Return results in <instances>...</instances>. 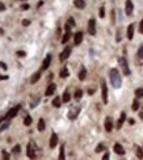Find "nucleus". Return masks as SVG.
<instances>
[{"mask_svg": "<svg viewBox=\"0 0 143 160\" xmlns=\"http://www.w3.org/2000/svg\"><path fill=\"white\" fill-rule=\"evenodd\" d=\"M109 76H110V83L114 88H119L122 84V79H121V75H119V71L117 68H112L109 71Z\"/></svg>", "mask_w": 143, "mask_h": 160, "instance_id": "1", "label": "nucleus"}, {"mask_svg": "<svg viewBox=\"0 0 143 160\" xmlns=\"http://www.w3.org/2000/svg\"><path fill=\"white\" fill-rule=\"evenodd\" d=\"M118 63H119V66H121V68H122V71H123V75L125 76H129L130 75V68H129V64H127V60H126V58H119L118 59Z\"/></svg>", "mask_w": 143, "mask_h": 160, "instance_id": "2", "label": "nucleus"}, {"mask_svg": "<svg viewBox=\"0 0 143 160\" xmlns=\"http://www.w3.org/2000/svg\"><path fill=\"white\" fill-rule=\"evenodd\" d=\"M101 93H102V102L108 104V87L104 79L101 80Z\"/></svg>", "mask_w": 143, "mask_h": 160, "instance_id": "3", "label": "nucleus"}, {"mask_svg": "<svg viewBox=\"0 0 143 160\" xmlns=\"http://www.w3.org/2000/svg\"><path fill=\"white\" fill-rule=\"evenodd\" d=\"M20 108H21V105H17V106H14V108H12L8 113L5 114V119H12V118H14V117L17 116Z\"/></svg>", "mask_w": 143, "mask_h": 160, "instance_id": "4", "label": "nucleus"}, {"mask_svg": "<svg viewBox=\"0 0 143 160\" xmlns=\"http://www.w3.org/2000/svg\"><path fill=\"white\" fill-rule=\"evenodd\" d=\"M79 113H80V108H79V106H72V108L70 109V112H68V114H67V116H68L70 119H75V118L79 116Z\"/></svg>", "mask_w": 143, "mask_h": 160, "instance_id": "5", "label": "nucleus"}, {"mask_svg": "<svg viewBox=\"0 0 143 160\" xmlns=\"http://www.w3.org/2000/svg\"><path fill=\"white\" fill-rule=\"evenodd\" d=\"M88 33L91 35H96V20L91 19L88 21Z\"/></svg>", "mask_w": 143, "mask_h": 160, "instance_id": "6", "label": "nucleus"}, {"mask_svg": "<svg viewBox=\"0 0 143 160\" xmlns=\"http://www.w3.org/2000/svg\"><path fill=\"white\" fill-rule=\"evenodd\" d=\"M26 155L30 160H34L35 159V150L33 147L32 143H28V150H26Z\"/></svg>", "mask_w": 143, "mask_h": 160, "instance_id": "7", "label": "nucleus"}, {"mask_svg": "<svg viewBox=\"0 0 143 160\" xmlns=\"http://www.w3.org/2000/svg\"><path fill=\"white\" fill-rule=\"evenodd\" d=\"M71 51H72V49H71V46H67L62 52H61V57H59V59H61V62H64V60L70 57V54H71Z\"/></svg>", "mask_w": 143, "mask_h": 160, "instance_id": "8", "label": "nucleus"}, {"mask_svg": "<svg viewBox=\"0 0 143 160\" xmlns=\"http://www.w3.org/2000/svg\"><path fill=\"white\" fill-rule=\"evenodd\" d=\"M125 12L127 16H131L133 12H134V5L131 0H126V5H125Z\"/></svg>", "mask_w": 143, "mask_h": 160, "instance_id": "9", "label": "nucleus"}, {"mask_svg": "<svg viewBox=\"0 0 143 160\" xmlns=\"http://www.w3.org/2000/svg\"><path fill=\"white\" fill-rule=\"evenodd\" d=\"M50 63H51V55H50V54H47V55H46V58H45V59H43V62H42L41 71L47 70V68H49V66H50Z\"/></svg>", "mask_w": 143, "mask_h": 160, "instance_id": "10", "label": "nucleus"}, {"mask_svg": "<svg viewBox=\"0 0 143 160\" xmlns=\"http://www.w3.org/2000/svg\"><path fill=\"white\" fill-rule=\"evenodd\" d=\"M105 130H106L108 133H110L113 130V119H112V117H106V119H105Z\"/></svg>", "mask_w": 143, "mask_h": 160, "instance_id": "11", "label": "nucleus"}, {"mask_svg": "<svg viewBox=\"0 0 143 160\" xmlns=\"http://www.w3.org/2000/svg\"><path fill=\"white\" fill-rule=\"evenodd\" d=\"M57 144H58V135L55 133H52L50 138V148H55Z\"/></svg>", "mask_w": 143, "mask_h": 160, "instance_id": "12", "label": "nucleus"}, {"mask_svg": "<svg viewBox=\"0 0 143 160\" xmlns=\"http://www.w3.org/2000/svg\"><path fill=\"white\" fill-rule=\"evenodd\" d=\"M134 29H135V25L134 24H130L129 26H127V40H133L134 37Z\"/></svg>", "mask_w": 143, "mask_h": 160, "instance_id": "13", "label": "nucleus"}, {"mask_svg": "<svg viewBox=\"0 0 143 160\" xmlns=\"http://www.w3.org/2000/svg\"><path fill=\"white\" fill-rule=\"evenodd\" d=\"M81 41H83V33L81 32H78V33H75V35H74V42H75V45H80L81 43Z\"/></svg>", "mask_w": 143, "mask_h": 160, "instance_id": "14", "label": "nucleus"}, {"mask_svg": "<svg viewBox=\"0 0 143 160\" xmlns=\"http://www.w3.org/2000/svg\"><path fill=\"white\" fill-rule=\"evenodd\" d=\"M55 91H57V85L55 84H50L47 87V89H46V92H45V95L46 96H52L55 93Z\"/></svg>", "mask_w": 143, "mask_h": 160, "instance_id": "15", "label": "nucleus"}, {"mask_svg": "<svg viewBox=\"0 0 143 160\" xmlns=\"http://www.w3.org/2000/svg\"><path fill=\"white\" fill-rule=\"evenodd\" d=\"M125 119H126V113L122 112V113H121V116H119V118H118V122H117V129H118V130L122 127V125H123V122H125Z\"/></svg>", "mask_w": 143, "mask_h": 160, "instance_id": "16", "label": "nucleus"}, {"mask_svg": "<svg viewBox=\"0 0 143 160\" xmlns=\"http://www.w3.org/2000/svg\"><path fill=\"white\" fill-rule=\"evenodd\" d=\"M114 152H116V154H118V155H123L125 154V150H123V147L119 143H116L114 144Z\"/></svg>", "mask_w": 143, "mask_h": 160, "instance_id": "17", "label": "nucleus"}, {"mask_svg": "<svg viewBox=\"0 0 143 160\" xmlns=\"http://www.w3.org/2000/svg\"><path fill=\"white\" fill-rule=\"evenodd\" d=\"M79 80L80 81H83V80H85V78H87V70H85V67H81L80 68V72H79Z\"/></svg>", "mask_w": 143, "mask_h": 160, "instance_id": "18", "label": "nucleus"}, {"mask_svg": "<svg viewBox=\"0 0 143 160\" xmlns=\"http://www.w3.org/2000/svg\"><path fill=\"white\" fill-rule=\"evenodd\" d=\"M74 4L76 8L79 9H83V8H85V2L84 0H74Z\"/></svg>", "mask_w": 143, "mask_h": 160, "instance_id": "19", "label": "nucleus"}, {"mask_svg": "<svg viewBox=\"0 0 143 160\" xmlns=\"http://www.w3.org/2000/svg\"><path fill=\"white\" fill-rule=\"evenodd\" d=\"M61 105H62V98L61 97H54V100H52V106L54 108H61Z\"/></svg>", "mask_w": 143, "mask_h": 160, "instance_id": "20", "label": "nucleus"}, {"mask_svg": "<svg viewBox=\"0 0 143 160\" xmlns=\"http://www.w3.org/2000/svg\"><path fill=\"white\" fill-rule=\"evenodd\" d=\"M41 72H42V71L40 70V71H37L35 74H33V76H32V80H30V81H32V84H34V83H37V81L40 80V78H41Z\"/></svg>", "mask_w": 143, "mask_h": 160, "instance_id": "21", "label": "nucleus"}, {"mask_svg": "<svg viewBox=\"0 0 143 160\" xmlns=\"http://www.w3.org/2000/svg\"><path fill=\"white\" fill-rule=\"evenodd\" d=\"M68 75H70V72H68V70H67V67H63L62 70H61L59 76H61L62 79H66V78H68Z\"/></svg>", "mask_w": 143, "mask_h": 160, "instance_id": "22", "label": "nucleus"}, {"mask_svg": "<svg viewBox=\"0 0 143 160\" xmlns=\"http://www.w3.org/2000/svg\"><path fill=\"white\" fill-rule=\"evenodd\" d=\"M70 38H71V32H66V33H64V35L62 37V43H63V45H64V43H67Z\"/></svg>", "mask_w": 143, "mask_h": 160, "instance_id": "23", "label": "nucleus"}, {"mask_svg": "<svg viewBox=\"0 0 143 160\" xmlns=\"http://www.w3.org/2000/svg\"><path fill=\"white\" fill-rule=\"evenodd\" d=\"M70 98H71V96H70V93H68V91H64V93H63V96H62V102H68Z\"/></svg>", "mask_w": 143, "mask_h": 160, "instance_id": "24", "label": "nucleus"}, {"mask_svg": "<svg viewBox=\"0 0 143 160\" xmlns=\"http://www.w3.org/2000/svg\"><path fill=\"white\" fill-rule=\"evenodd\" d=\"M59 160H66V155H64V144L61 146V151H59Z\"/></svg>", "mask_w": 143, "mask_h": 160, "instance_id": "25", "label": "nucleus"}, {"mask_svg": "<svg viewBox=\"0 0 143 160\" xmlns=\"http://www.w3.org/2000/svg\"><path fill=\"white\" fill-rule=\"evenodd\" d=\"M37 129H38V131H43L45 130V121H43V118H41L38 121V126H37Z\"/></svg>", "mask_w": 143, "mask_h": 160, "instance_id": "26", "label": "nucleus"}, {"mask_svg": "<svg viewBox=\"0 0 143 160\" xmlns=\"http://www.w3.org/2000/svg\"><path fill=\"white\" fill-rule=\"evenodd\" d=\"M40 100H41V98H40L38 96H37V97H34V100H32V102H30V108H32V109H33V108H35V106L38 105Z\"/></svg>", "mask_w": 143, "mask_h": 160, "instance_id": "27", "label": "nucleus"}, {"mask_svg": "<svg viewBox=\"0 0 143 160\" xmlns=\"http://www.w3.org/2000/svg\"><path fill=\"white\" fill-rule=\"evenodd\" d=\"M135 97H137V98H142L143 97V88L135 89Z\"/></svg>", "mask_w": 143, "mask_h": 160, "instance_id": "28", "label": "nucleus"}, {"mask_svg": "<svg viewBox=\"0 0 143 160\" xmlns=\"http://www.w3.org/2000/svg\"><path fill=\"white\" fill-rule=\"evenodd\" d=\"M81 96H83V91H81V89H76V91H75V95H74V97L76 98V100H80V98H81Z\"/></svg>", "mask_w": 143, "mask_h": 160, "instance_id": "29", "label": "nucleus"}, {"mask_svg": "<svg viewBox=\"0 0 143 160\" xmlns=\"http://www.w3.org/2000/svg\"><path fill=\"white\" fill-rule=\"evenodd\" d=\"M24 125H25V126H30V125H32V117H30V116H26V117H25Z\"/></svg>", "mask_w": 143, "mask_h": 160, "instance_id": "30", "label": "nucleus"}, {"mask_svg": "<svg viewBox=\"0 0 143 160\" xmlns=\"http://www.w3.org/2000/svg\"><path fill=\"white\" fill-rule=\"evenodd\" d=\"M139 109V102H138V98H135V100L133 101V110L137 112Z\"/></svg>", "mask_w": 143, "mask_h": 160, "instance_id": "31", "label": "nucleus"}, {"mask_svg": "<svg viewBox=\"0 0 143 160\" xmlns=\"http://www.w3.org/2000/svg\"><path fill=\"white\" fill-rule=\"evenodd\" d=\"M137 156H138V159H143V148H140V147H138L137 148Z\"/></svg>", "mask_w": 143, "mask_h": 160, "instance_id": "32", "label": "nucleus"}, {"mask_svg": "<svg viewBox=\"0 0 143 160\" xmlns=\"http://www.w3.org/2000/svg\"><path fill=\"white\" fill-rule=\"evenodd\" d=\"M105 150V146H104V143H100V144H97V147H96V152H101Z\"/></svg>", "mask_w": 143, "mask_h": 160, "instance_id": "33", "label": "nucleus"}, {"mask_svg": "<svg viewBox=\"0 0 143 160\" xmlns=\"http://www.w3.org/2000/svg\"><path fill=\"white\" fill-rule=\"evenodd\" d=\"M67 25H68L70 28H74L75 26V20H74V17H70L68 19V21H67Z\"/></svg>", "mask_w": 143, "mask_h": 160, "instance_id": "34", "label": "nucleus"}, {"mask_svg": "<svg viewBox=\"0 0 143 160\" xmlns=\"http://www.w3.org/2000/svg\"><path fill=\"white\" fill-rule=\"evenodd\" d=\"M2 155H3V160H9V155H8V152H7L5 150L2 151Z\"/></svg>", "mask_w": 143, "mask_h": 160, "instance_id": "35", "label": "nucleus"}, {"mask_svg": "<svg viewBox=\"0 0 143 160\" xmlns=\"http://www.w3.org/2000/svg\"><path fill=\"white\" fill-rule=\"evenodd\" d=\"M138 58H140V59L143 58V43L140 45V47L138 49Z\"/></svg>", "mask_w": 143, "mask_h": 160, "instance_id": "36", "label": "nucleus"}, {"mask_svg": "<svg viewBox=\"0 0 143 160\" xmlns=\"http://www.w3.org/2000/svg\"><path fill=\"white\" fill-rule=\"evenodd\" d=\"M16 54H17V57H20V58H24V57L26 55V52H25V51H21V50H19V51L16 52Z\"/></svg>", "mask_w": 143, "mask_h": 160, "instance_id": "37", "label": "nucleus"}, {"mask_svg": "<svg viewBox=\"0 0 143 160\" xmlns=\"http://www.w3.org/2000/svg\"><path fill=\"white\" fill-rule=\"evenodd\" d=\"M100 17L101 19L105 17V8H104V7H101V8H100Z\"/></svg>", "mask_w": 143, "mask_h": 160, "instance_id": "38", "label": "nucleus"}, {"mask_svg": "<svg viewBox=\"0 0 143 160\" xmlns=\"http://www.w3.org/2000/svg\"><path fill=\"white\" fill-rule=\"evenodd\" d=\"M20 150H21V147L19 146V144H17V146H14V148H13V154H19Z\"/></svg>", "mask_w": 143, "mask_h": 160, "instance_id": "39", "label": "nucleus"}, {"mask_svg": "<svg viewBox=\"0 0 143 160\" xmlns=\"http://www.w3.org/2000/svg\"><path fill=\"white\" fill-rule=\"evenodd\" d=\"M8 126H9V123H8V122H7V123H4V125H2V127H0V133H2V131H4V130H5V129L8 127Z\"/></svg>", "mask_w": 143, "mask_h": 160, "instance_id": "40", "label": "nucleus"}, {"mask_svg": "<svg viewBox=\"0 0 143 160\" xmlns=\"http://www.w3.org/2000/svg\"><path fill=\"white\" fill-rule=\"evenodd\" d=\"M139 33L143 34V20H140V22H139Z\"/></svg>", "mask_w": 143, "mask_h": 160, "instance_id": "41", "label": "nucleus"}, {"mask_svg": "<svg viewBox=\"0 0 143 160\" xmlns=\"http://www.w3.org/2000/svg\"><path fill=\"white\" fill-rule=\"evenodd\" d=\"M29 24H30V21H29V20H26V19L22 20V25H24V26H28Z\"/></svg>", "mask_w": 143, "mask_h": 160, "instance_id": "42", "label": "nucleus"}, {"mask_svg": "<svg viewBox=\"0 0 143 160\" xmlns=\"http://www.w3.org/2000/svg\"><path fill=\"white\" fill-rule=\"evenodd\" d=\"M102 160H109V152H105L102 156Z\"/></svg>", "mask_w": 143, "mask_h": 160, "instance_id": "43", "label": "nucleus"}, {"mask_svg": "<svg viewBox=\"0 0 143 160\" xmlns=\"http://www.w3.org/2000/svg\"><path fill=\"white\" fill-rule=\"evenodd\" d=\"M0 67H2L3 70H7V64H5L4 62H0Z\"/></svg>", "mask_w": 143, "mask_h": 160, "instance_id": "44", "label": "nucleus"}, {"mask_svg": "<svg viewBox=\"0 0 143 160\" xmlns=\"http://www.w3.org/2000/svg\"><path fill=\"white\" fill-rule=\"evenodd\" d=\"M21 8L24 9V11H26V9H29V5H28V4H22V5H21Z\"/></svg>", "mask_w": 143, "mask_h": 160, "instance_id": "45", "label": "nucleus"}, {"mask_svg": "<svg viewBox=\"0 0 143 160\" xmlns=\"http://www.w3.org/2000/svg\"><path fill=\"white\" fill-rule=\"evenodd\" d=\"M7 79H8L7 75H0V80H7Z\"/></svg>", "mask_w": 143, "mask_h": 160, "instance_id": "46", "label": "nucleus"}, {"mask_svg": "<svg viewBox=\"0 0 143 160\" xmlns=\"http://www.w3.org/2000/svg\"><path fill=\"white\" fill-rule=\"evenodd\" d=\"M4 9H5V5L3 3H0V11H4Z\"/></svg>", "mask_w": 143, "mask_h": 160, "instance_id": "47", "label": "nucleus"}, {"mask_svg": "<svg viewBox=\"0 0 143 160\" xmlns=\"http://www.w3.org/2000/svg\"><path fill=\"white\" fill-rule=\"evenodd\" d=\"M3 121H5V116H0V123H2Z\"/></svg>", "mask_w": 143, "mask_h": 160, "instance_id": "48", "label": "nucleus"}, {"mask_svg": "<svg viewBox=\"0 0 143 160\" xmlns=\"http://www.w3.org/2000/svg\"><path fill=\"white\" fill-rule=\"evenodd\" d=\"M139 117L143 119V109H140V112H139Z\"/></svg>", "mask_w": 143, "mask_h": 160, "instance_id": "49", "label": "nucleus"}, {"mask_svg": "<svg viewBox=\"0 0 143 160\" xmlns=\"http://www.w3.org/2000/svg\"><path fill=\"white\" fill-rule=\"evenodd\" d=\"M88 93H89V95H93V93H95V89H89Z\"/></svg>", "mask_w": 143, "mask_h": 160, "instance_id": "50", "label": "nucleus"}, {"mask_svg": "<svg viewBox=\"0 0 143 160\" xmlns=\"http://www.w3.org/2000/svg\"><path fill=\"white\" fill-rule=\"evenodd\" d=\"M3 33H4V30H3V29H2V28H0V35H2V34H3Z\"/></svg>", "mask_w": 143, "mask_h": 160, "instance_id": "51", "label": "nucleus"}, {"mask_svg": "<svg viewBox=\"0 0 143 160\" xmlns=\"http://www.w3.org/2000/svg\"><path fill=\"white\" fill-rule=\"evenodd\" d=\"M21 2H26V0H21Z\"/></svg>", "mask_w": 143, "mask_h": 160, "instance_id": "52", "label": "nucleus"}]
</instances>
